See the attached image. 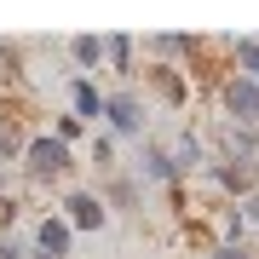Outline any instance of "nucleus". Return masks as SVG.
<instances>
[{
  "mask_svg": "<svg viewBox=\"0 0 259 259\" xmlns=\"http://www.w3.org/2000/svg\"><path fill=\"white\" fill-rule=\"evenodd\" d=\"M58 167H64V144L58 139H40V144H29V173H58Z\"/></svg>",
  "mask_w": 259,
  "mask_h": 259,
  "instance_id": "f257e3e1",
  "label": "nucleus"
},
{
  "mask_svg": "<svg viewBox=\"0 0 259 259\" xmlns=\"http://www.w3.org/2000/svg\"><path fill=\"white\" fill-rule=\"evenodd\" d=\"M225 104H231L236 115H259V87H253V81H231V93H225Z\"/></svg>",
  "mask_w": 259,
  "mask_h": 259,
  "instance_id": "f03ea898",
  "label": "nucleus"
},
{
  "mask_svg": "<svg viewBox=\"0 0 259 259\" xmlns=\"http://www.w3.org/2000/svg\"><path fill=\"white\" fill-rule=\"evenodd\" d=\"M64 248H69V225L47 219V225H40V259H58Z\"/></svg>",
  "mask_w": 259,
  "mask_h": 259,
  "instance_id": "7ed1b4c3",
  "label": "nucleus"
},
{
  "mask_svg": "<svg viewBox=\"0 0 259 259\" xmlns=\"http://www.w3.org/2000/svg\"><path fill=\"white\" fill-rule=\"evenodd\" d=\"M69 219L75 225H98V202H93V196H75V202H69Z\"/></svg>",
  "mask_w": 259,
  "mask_h": 259,
  "instance_id": "20e7f679",
  "label": "nucleus"
},
{
  "mask_svg": "<svg viewBox=\"0 0 259 259\" xmlns=\"http://www.w3.org/2000/svg\"><path fill=\"white\" fill-rule=\"evenodd\" d=\"M110 115H115V127H139V104H133V98H115Z\"/></svg>",
  "mask_w": 259,
  "mask_h": 259,
  "instance_id": "39448f33",
  "label": "nucleus"
},
{
  "mask_svg": "<svg viewBox=\"0 0 259 259\" xmlns=\"http://www.w3.org/2000/svg\"><path fill=\"white\" fill-rule=\"evenodd\" d=\"M236 52H242V64H248V75H253V81H259V47H253V40H242Z\"/></svg>",
  "mask_w": 259,
  "mask_h": 259,
  "instance_id": "423d86ee",
  "label": "nucleus"
},
{
  "mask_svg": "<svg viewBox=\"0 0 259 259\" xmlns=\"http://www.w3.org/2000/svg\"><path fill=\"white\" fill-rule=\"evenodd\" d=\"M75 52H81V64H98V40L87 35V40H75Z\"/></svg>",
  "mask_w": 259,
  "mask_h": 259,
  "instance_id": "0eeeda50",
  "label": "nucleus"
},
{
  "mask_svg": "<svg viewBox=\"0 0 259 259\" xmlns=\"http://www.w3.org/2000/svg\"><path fill=\"white\" fill-rule=\"evenodd\" d=\"M75 104H81V110L93 115V110H98V93H93V87H75Z\"/></svg>",
  "mask_w": 259,
  "mask_h": 259,
  "instance_id": "6e6552de",
  "label": "nucleus"
},
{
  "mask_svg": "<svg viewBox=\"0 0 259 259\" xmlns=\"http://www.w3.org/2000/svg\"><path fill=\"white\" fill-rule=\"evenodd\" d=\"M0 259H18V248H12V242H0Z\"/></svg>",
  "mask_w": 259,
  "mask_h": 259,
  "instance_id": "1a4fd4ad",
  "label": "nucleus"
},
{
  "mask_svg": "<svg viewBox=\"0 0 259 259\" xmlns=\"http://www.w3.org/2000/svg\"><path fill=\"white\" fill-rule=\"evenodd\" d=\"M0 219H12V202H0Z\"/></svg>",
  "mask_w": 259,
  "mask_h": 259,
  "instance_id": "9d476101",
  "label": "nucleus"
},
{
  "mask_svg": "<svg viewBox=\"0 0 259 259\" xmlns=\"http://www.w3.org/2000/svg\"><path fill=\"white\" fill-rule=\"evenodd\" d=\"M219 259H242V253H219Z\"/></svg>",
  "mask_w": 259,
  "mask_h": 259,
  "instance_id": "9b49d317",
  "label": "nucleus"
}]
</instances>
